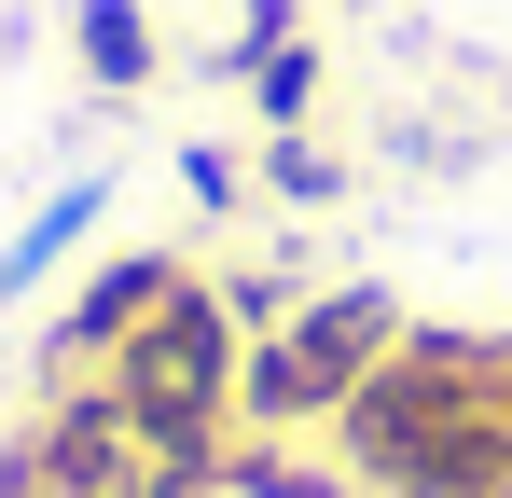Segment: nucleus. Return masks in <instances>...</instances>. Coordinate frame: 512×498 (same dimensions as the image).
Wrapping results in <instances>:
<instances>
[{"label":"nucleus","instance_id":"f257e3e1","mask_svg":"<svg viewBox=\"0 0 512 498\" xmlns=\"http://www.w3.org/2000/svg\"><path fill=\"white\" fill-rule=\"evenodd\" d=\"M333 429L360 457V485H388V498H512V346L402 332Z\"/></svg>","mask_w":512,"mask_h":498},{"label":"nucleus","instance_id":"f03ea898","mask_svg":"<svg viewBox=\"0 0 512 498\" xmlns=\"http://www.w3.org/2000/svg\"><path fill=\"white\" fill-rule=\"evenodd\" d=\"M111 388H125V415L153 429L167 485H208V443H222V415H236V319H222V291L180 277L167 305L111 346Z\"/></svg>","mask_w":512,"mask_h":498},{"label":"nucleus","instance_id":"7ed1b4c3","mask_svg":"<svg viewBox=\"0 0 512 498\" xmlns=\"http://www.w3.org/2000/svg\"><path fill=\"white\" fill-rule=\"evenodd\" d=\"M402 346V305L374 291V277H346V291H319V305H291V319L263 332L250 360H236V415H263V429H305V415H346L360 402V374Z\"/></svg>","mask_w":512,"mask_h":498},{"label":"nucleus","instance_id":"20e7f679","mask_svg":"<svg viewBox=\"0 0 512 498\" xmlns=\"http://www.w3.org/2000/svg\"><path fill=\"white\" fill-rule=\"evenodd\" d=\"M167 291H180V263H167V249H125V263H97V277H84V305L56 319V346H70V360H111L125 332L167 305Z\"/></svg>","mask_w":512,"mask_h":498},{"label":"nucleus","instance_id":"39448f33","mask_svg":"<svg viewBox=\"0 0 512 498\" xmlns=\"http://www.w3.org/2000/svg\"><path fill=\"white\" fill-rule=\"evenodd\" d=\"M97 208H111V180H70V194H56V208H42V222H28V236L0 249V291H28V277H42V263H56V249H84V222Z\"/></svg>","mask_w":512,"mask_h":498},{"label":"nucleus","instance_id":"423d86ee","mask_svg":"<svg viewBox=\"0 0 512 498\" xmlns=\"http://www.w3.org/2000/svg\"><path fill=\"white\" fill-rule=\"evenodd\" d=\"M84 70L125 97V83H153V28H139V0H84Z\"/></svg>","mask_w":512,"mask_h":498},{"label":"nucleus","instance_id":"0eeeda50","mask_svg":"<svg viewBox=\"0 0 512 498\" xmlns=\"http://www.w3.org/2000/svg\"><path fill=\"white\" fill-rule=\"evenodd\" d=\"M250 83H263V125H291V111L319 97V56H305V42H263V56H250Z\"/></svg>","mask_w":512,"mask_h":498},{"label":"nucleus","instance_id":"6e6552de","mask_svg":"<svg viewBox=\"0 0 512 498\" xmlns=\"http://www.w3.org/2000/svg\"><path fill=\"white\" fill-rule=\"evenodd\" d=\"M263 180H277L291 208H319V194H333V153H305V139H277V153H263Z\"/></svg>","mask_w":512,"mask_h":498}]
</instances>
